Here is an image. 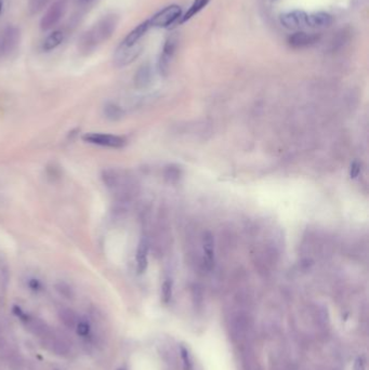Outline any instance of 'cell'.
<instances>
[{"instance_id":"cell-1","label":"cell","mask_w":369,"mask_h":370,"mask_svg":"<svg viewBox=\"0 0 369 370\" xmlns=\"http://www.w3.org/2000/svg\"><path fill=\"white\" fill-rule=\"evenodd\" d=\"M103 183L115 198L120 201L131 199L136 194L137 183L129 171L120 168H107L102 171Z\"/></svg>"},{"instance_id":"cell-2","label":"cell","mask_w":369,"mask_h":370,"mask_svg":"<svg viewBox=\"0 0 369 370\" xmlns=\"http://www.w3.org/2000/svg\"><path fill=\"white\" fill-rule=\"evenodd\" d=\"M119 22V18L116 14H107L97 23L93 25L90 30L87 31L79 41V49L85 54L92 52L101 43L112 37L114 32L116 31Z\"/></svg>"},{"instance_id":"cell-3","label":"cell","mask_w":369,"mask_h":370,"mask_svg":"<svg viewBox=\"0 0 369 370\" xmlns=\"http://www.w3.org/2000/svg\"><path fill=\"white\" fill-rule=\"evenodd\" d=\"M83 140L86 143L99 145V146L108 147V149H122L127 144L124 136L101 133V132H88L84 134Z\"/></svg>"},{"instance_id":"cell-4","label":"cell","mask_w":369,"mask_h":370,"mask_svg":"<svg viewBox=\"0 0 369 370\" xmlns=\"http://www.w3.org/2000/svg\"><path fill=\"white\" fill-rule=\"evenodd\" d=\"M20 30L16 26H7L0 32V57L10 54L19 46Z\"/></svg>"},{"instance_id":"cell-5","label":"cell","mask_w":369,"mask_h":370,"mask_svg":"<svg viewBox=\"0 0 369 370\" xmlns=\"http://www.w3.org/2000/svg\"><path fill=\"white\" fill-rule=\"evenodd\" d=\"M65 9H66V3L65 0H56L53 3L50 8L46 11L45 16L42 17L40 21V28L41 31L46 32L51 30L57 23H59L62 17L64 16Z\"/></svg>"},{"instance_id":"cell-6","label":"cell","mask_w":369,"mask_h":370,"mask_svg":"<svg viewBox=\"0 0 369 370\" xmlns=\"http://www.w3.org/2000/svg\"><path fill=\"white\" fill-rule=\"evenodd\" d=\"M182 10L177 5H171L161 10L150 21L151 26L153 27H168L181 18Z\"/></svg>"},{"instance_id":"cell-7","label":"cell","mask_w":369,"mask_h":370,"mask_svg":"<svg viewBox=\"0 0 369 370\" xmlns=\"http://www.w3.org/2000/svg\"><path fill=\"white\" fill-rule=\"evenodd\" d=\"M142 49L143 47L142 45H140V42L133 46L120 45L114 54L115 66L124 67L129 64H131L134 60L139 57V55L142 52Z\"/></svg>"},{"instance_id":"cell-8","label":"cell","mask_w":369,"mask_h":370,"mask_svg":"<svg viewBox=\"0 0 369 370\" xmlns=\"http://www.w3.org/2000/svg\"><path fill=\"white\" fill-rule=\"evenodd\" d=\"M308 14L302 10L289 11L280 16V23L288 30H300L307 26Z\"/></svg>"},{"instance_id":"cell-9","label":"cell","mask_w":369,"mask_h":370,"mask_svg":"<svg viewBox=\"0 0 369 370\" xmlns=\"http://www.w3.org/2000/svg\"><path fill=\"white\" fill-rule=\"evenodd\" d=\"M320 39V36L314 33L296 32L288 37V45L293 49H303L314 45Z\"/></svg>"},{"instance_id":"cell-10","label":"cell","mask_w":369,"mask_h":370,"mask_svg":"<svg viewBox=\"0 0 369 370\" xmlns=\"http://www.w3.org/2000/svg\"><path fill=\"white\" fill-rule=\"evenodd\" d=\"M177 38L176 36H171L166 41L164 49H163V54L161 56V60H159V70H161V74L166 75L168 71V67H169V62L171 60V57L175 54V51L177 49Z\"/></svg>"},{"instance_id":"cell-11","label":"cell","mask_w":369,"mask_h":370,"mask_svg":"<svg viewBox=\"0 0 369 370\" xmlns=\"http://www.w3.org/2000/svg\"><path fill=\"white\" fill-rule=\"evenodd\" d=\"M149 242L146 238H142L139 245H137L136 249V271L139 274H143L146 271L147 265H149Z\"/></svg>"},{"instance_id":"cell-12","label":"cell","mask_w":369,"mask_h":370,"mask_svg":"<svg viewBox=\"0 0 369 370\" xmlns=\"http://www.w3.org/2000/svg\"><path fill=\"white\" fill-rule=\"evenodd\" d=\"M152 26L150 24V21L143 22V23L137 25L133 31H131L126 36V38L124 39V41L121 42V45L133 46V45H136V43H139V41L142 39L143 36L147 33V31Z\"/></svg>"},{"instance_id":"cell-13","label":"cell","mask_w":369,"mask_h":370,"mask_svg":"<svg viewBox=\"0 0 369 370\" xmlns=\"http://www.w3.org/2000/svg\"><path fill=\"white\" fill-rule=\"evenodd\" d=\"M332 23V18L326 12H316L308 14L307 26L311 28H324L328 27Z\"/></svg>"},{"instance_id":"cell-14","label":"cell","mask_w":369,"mask_h":370,"mask_svg":"<svg viewBox=\"0 0 369 370\" xmlns=\"http://www.w3.org/2000/svg\"><path fill=\"white\" fill-rule=\"evenodd\" d=\"M202 247L205 253V263L208 268H212L214 264V241L211 233L206 232L202 238Z\"/></svg>"},{"instance_id":"cell-15","label":"cell","mask_w":369,"mask_h":370,"mask_svg":"<svg viewBox=\"0 0 369 370\" xmlns=\"http://www.w3.org/2000/svg\"><path fill=\"white\" fill-rule=\"evenodd\" d=\"M152 81V70L150 65L144 64L136 70L134 75V86L137 89H143L151 84Z\"/></svg>"},{"instance_id":"cell-16","label":"cell","mask_w":369,"mask_h":370,"mask_svg":"<svg viewBox=\"0 0 369 370\" xmlns=\"http://www.w3.org/2000/svg\"><path fill=\"white\" fill-rule=\"evenodd\" d=\"M64 39V34L61 31H55L50 34L48 37L43 41L42 49L45 51H51V50L59 47Z\"/></svg>"},{"instance_id":"cell-17","label":"cell","mask_w":369,"mask_h":370,"mask_svg":"<svg viewBox=\"0 0 369 370\" xmlns=\"http://www.w3.org/2000/svg\"><path fill=\"white\" fill-rule=\"evenodd\" d=\"M209 2H210V0H194V3L190 7L189 10L186 11V13L184 14V16L182 18H181L180 23H184V22L189 21L194 16H196V14L199 11H201L202 9L205 8V7L209 4Z\"/></svg>"},{"instance_id":"cell-18","label":"cell","mask_w":369,"mask_h":370,"mask_svg":"<svg viewBox=\"0 0 369 370\" xmlns=\"http://www.w3.org/2000/svg\"><path fill=\"white\" fill-rule=\"evenodd\" d=\"M104 115L107 119H110L112 121H116L122 118V116H124V111H122L121 108L116 104L107 103L104 106Z\"/></svg>"},{"instance_id":"cell-19","label":"cell","mask_w":369,"mask_h":370,"mask_svg":"<svg viewBox=\"0 0 369 370\" xmlns=\"http://www.w3.org/2000/svg\"><path fill=\"white\" fill-rule=\"evenodd\" d=\"M51 2V0H30L28 2V12L32 16L39 13L47 7V5Z\"/></svg>"},{"instance_id":"cell-20","label":"cell","mask_w":369,"mask_h":370,"mask_svg":"<svg viewBox=\"0 0 369 370\" xmlns=\"http://www.w3.org/2000/svg\"><path fill=\"white\" fill-rule=\"evenodd\" d=\"M181 176V171L178 167L169 166L165 171V179L168 181L169 183H176L179 181Z\"/></svg>"},{"instance_id":"cell-21","label":"cell","mask_w":369,"mask_h":370,"mask_svg":"<svg viewBox=\"0 0 369 370\" xmlns=\"http://www.w3.org/2000/svg\"><path fill=\"white\" fill-rule=\"evenodd\" d=\"M162 293H163V300L164 302L168 303L171 300L172 295V281L169 279H166L163 284L162 288Z\"/></svg>"},{"instance_id":"cell-22","label":"cell","mask_w":369,"mask_h":370,"mask_svg":"<svg viewBox=\"0 0 369 370\" xmlns=\"http://www.w3.org/2000/svg\"><path fill=\"white\" fill-rule=\"evenodd\" d=\"M180 352H181V357H182L183 360V365H184V369L185 370H191L192 368V360L190 357L189 351H187L184 346L180 347Z\"/></svg>"},{"instance_id":"cell-23","label":"cell","mask_w":369,"mask_h":370,"mask_svg":"<svg viewBox=\"0 0 369 370\" xmlns=\"http://www.w3.org/2000/svg\"><path fill=\"white\" fill-rule=\"evenodd\" d=\"M76 330L79 336L86 337V336H88L90 332V325L87 322H81V323H78Z\"/></svg>"},{"instance_id":"cell-24","label":"cell","mask_w":369,"mask_h":370,"mask_svg":"<svg viewBox=\"0 0 369 370\" xmlns=\"http://www.w3.org/2000/svg\"><path fill=\"white\" fill-rule=\"evenodd\" d=\"M360 170H361V164L357 161H354L351 165V168H350V177L351 179H355L358 177V175L360 173Z\"/></svg>"},{"instance_id":"cell-25","label":"cell","mask_w":369,"mask_h":370,"mask_svg":"<svg viewBox=\"0 0 369 370\" xmlns=\"http://www.w3.org/2000/svg\"><path fill=\"white\" fill-rule=\"evenodd\" d=\"M28 287H30L32 290H34V291H40V290L42 289V284L40 282V280L36 279V278H32L30 279V281H28Z\"/></svg>"},{"instance_id":"cell-26","label":"cell","mask_w":369,"mask_h":370,"mask_svg":"<svg viewBox=\"0 0 369 370\" xmlns=\"http://www.w3.org/2000/svg\"><path fill=\"white\" fill-rule=\"evenodd\" d=\"M13 313L16 314V316H18L20 319H22V321H24V322L28 321V315L20 307L18 306L13 307Z\"/></svg>"},{"instance_id":"cell-27","label":"cell","mask_w":369,"mask_h":370,"mask_svg":"<svg viewBox=\"0 0 369 370\" xmlns=\"http://www.w3.org/2000/svg\"><path fill=\"white\" fill-rule=\"evenodd\" d=\"M4 9V0H0V13L3 12Z\"/></svg>"},{"instance_id":"cell-28","label":"cell","mask_w":369,"mask_h":370,"mask_svg":"<svg viewBox=\"0 0 369 370\" xmlns=\"http://www.w3.org/2000/svg\"><path fill=\"white\" fill-rule=\"evenodd\" d=\"M79 2H82V3H88L89 0H79Z\"/></svg>"},{"instance_id":"cell-29","label":"cell","mask_w":369,"mask_h":370,"mask_svg":"<svg viewBox=\"0 0 369 370\" xmlns=\"http://www.w3.org/2000/svg\"><path fill=\"white\" fill-rule=\"evenodd\" d=\"M118 370H125V369H122V368H120V369H118Z\"/></svg>"}]
</instances>
